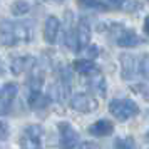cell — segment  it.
Wrapping results in <instances>:
<instances>
[{
    "label": "cell",
    "instance_id": "cell-1",
    "mask_svg": "<svg viewBox=\"0 0 149 149\" xmlns=\"http://www.w3.org/2000/svg\"><path fill=\"white\" fill-rule=\"evenodd\" d=\"M34 39L32 20H3L0 24V47H14L20 42H30Z\"/></svg>",
    "mask_w": 149,
    "mask_h": 149
},
{
    "label": "cell",
    "instance_id": "cell-2",
    "mask_svg": "<svg viewBox=\"0 0 149 149\" xmlns=\"http://www.w3.org/2000/svg\"><path fill=\"white\" fill-rule=\"evenodd\" d=\"M109 37L112 39L116 45L124 49H132L144 44V39L139 37L134 30L124 27L122 24H111V29H109Z\"/></svg>",
    "mask_w": 149,
    "mask_h": 149
},
{
    "label": "cell",
    "instance_id": "cell-3",
    "mask_svg": "<svg viewBox=\"0 0 149 149\" xmlns=\"http://www.w3.org/2000/svg\"><path fill=\"white\" fill-rule=\"evenodd\" d=\"M69 95H70V74L65 67H61L57 70L55 81L49 87V97L50 101L64 104L69 99Z\"/></svg>",
    "mask_w": 149,
    "mask_h": 149
},
{
    "label": "cell",
    "instance_id": "cell-4",
    "mask_svg": "<svg viewBox=\"0 0 149 149\" xmlns=\"http://www.w3.org/2000/svg\"><path fill=\"white\" fill-rule=\"evenodd\" d=\"M109 112L117 121L124 122L139 114V106L131 99H112L109 102Z\"/></svg>",
    "mask_w": 149,
    "mask_h": 149
},
{
    "label": "cell",
    "instance_id": "cell-5",
    "mask_svg": "<svg viewBox=\"0 0 149 149\" xmlns=\"http://www.w3.org/2000/svg\"><path fill=\"white\" fill-rule=\"evenodd\" d=\"M22 149H44V129L39 124H30L22 131Z\"/></svg>",
    "mask_w": 149,
    "mask_h": 149
},
{
    "label": "cell",
    "instance_id": "cell-6",
    "mask_svg": "<svg viewBox=\"0 0 149 149\" xmlns=\"http://www.w3.org/2000/svg\"><path fill=\"white\" fill-rule=\"evenodd\" d=\"M59 129V148L61 149H75L79 144V132L67 121H61L57 124Z\"/></svg>",
    "mask_w": 149,
    "mask_h": 149
},
{
    "label": "cell",
    "instance_id": "cell-7",
    "mask_svg": "<svg viewBox=\"0 0 149 149\" xmlns=\"http://www.w3.org/2000/svg\"><path fill=\"white\" fill-rule=\"evenodd\" d=\"M70 107L77 111V112H84V114H89V112H94L99 107V102L94 95L86 94V92H79V94H74L70 97Z\"/></svg>",
    "mask_w": 149,
    "mask_h": 149
},
{
    "label": "cell",
    "instance_id": "cell-8",
    "mask_svg": "<svg viewBox=\"0 0 149 149\" xmlns=\"http://www.w3.org/2000/svg\"><path fill=\"white\" fill-rule=\"evenodd\" d=\"M64 44L72 52H81L77 42V27L74 22V14L65 12V25H64Z\"/></svg>",
    "mask_w": 149,
    "mask_h": 149
},
{
    "label": "cell",
    "instance_id": "cell-9",
    "mask_svg": "<svg viewBox=\"0 0 149 149\" xmlns=\"http://www.w3.org/2000/svg\"><path fill=\"white\" fill-rule=\"evenodd\" d=\"M17 92H19V87H17L15 82H7L2 87V91H0V117L10 114L14 101L17 97Z\"/></svg>",
    "mask_w": 149,
    "mask_h": 149
},
{
    "label": "cell",
    "instance_id": "cell-10",
    "mask_svg": "<svg viewBox=\"0 0 149 149\" xmlns=\"http://www.w3.org/2000/svg\"><path fill=\"white\" fill-rule=\"evenodd\" d=\"M37 64V59L32 55H19L10 61V72L14 75H22L24 72H30Z\"/></svg>",
    "mask_w": 149,
    "mask_h": 149
},
{
    "label": "cell",
    "instance_id": "cell-11",
    "mask_svg": "<svg viewBox=\"0 0 149 149\" xmlns=\"http://www.w3.org/2000/svg\"><path fill=\"white\" fill-rule=\"evenodd\" d=\"M86 77V84H87V87L94 92L95 95H106V79H104V75L99 72V70H95V72H91V74L84 75Z\"/></svg>",
    "mask_w": 149,
    "mask_h": 149
},
{
    "label": "cell",
    "instance_id": "cell-12",
    "mask_svg": "<svg viewBox=\"0 0 149 149\" xmlns=\"http://www.w3.org/2000/svg\"><path fill=\"white\" fill-rule=\"evenodd\" d=\"M61 32V20L55 15H49L44 25V39L47 44H55L57 35Z\"/></svg>",
    "mask_w": 149,
    "mask_h": 149
},
{
    "label": "cell",
    "instance_id": "cell-13",
    "mask_svg": "<svg viewBox=\"0 0 149 149\" xmlns=\"http://www.w3.org/2000/svg\"><path fill=\"white\" fill-rule=\"evenodd\" d=\"M50 97L45 94H42L40 91H30L27 95V104L32 111H42L47 109V106L50 104Z\"/></svg>",
    "mask_w": 149,
    "mask_h": 149
},
{
    "label": "cell",
    "instance_id": "cell-14",
    "mask_svg": "<svg viewBox=\"0 0 149 149\" xmlns=\"http://www.w3.org/2000/svg\"><path fill=\"white\" fill-rule=\"evenodd\" d=\"M89 134L95 136V137H106V136H111L114 132V124L107 119H99L95 121L94 124L89 126Z\"/></svg>",
    "mask_w": 149,
    "mask_h": 149
},
{
    "label": "cell",
    "instance_id": "cell-15",
    "mask_svg": "<svg viewBox=\"0 0 149 149\" xmlns=\"http://www.w3.org/2000/svg\"><path fill=\"white\" fill-rule=\"evenodd\" d=\"M136 75V59L132 54L121 55V77L124 81H132Z\"/></svg>",
    "mask_w": 149,
    "mask_h": 149
},
{
    "label": "cell",
    "instance_id": "cell-16",
    "mask_svg": "<svg viewBox=\"0 0 149 149\" xmlns=\"http://www.w3.org/2000/svg\"><path fill=\"white\" fill-rule=\"evenodd\" d=\"M77 42H79V49H86L91 42V24L89 19H81L77 22Z\"/></svg>",
    "mask_w": 149,
    "mask_h": 149
},
{
    "label": "cell",
    "instance_id": "cell-17",
    "mask_svg": "<svg viewBox=\"0 0 149 149\" xmlns=\"http://www.w3.org/2000/svg\"><path fill=\"white\" fill-rule=\"evenodd\" d=\"M72 69H74L75 72H79L82 75H87L91 72H95V70H99L97 65H95L94 61H91V59H75L72 62Z\"/></svg>",
    "mask_w": 149,
    "mask_h": 149
},
{
    "label": "cell",
    "instance_id": "cell-18",
    "mask_svg": "<svg viewBox=\"0 0 149 149\" xmlns=\"http://www.w3.org/2000/svg\"><path fill=\"white\" fill-rule=\"evenodd\" d=\"M114 149H137V144H136V139L132 136L117 137L114 141Z\"/></svg>",
    "mask_w": 149,
    "mask_h": 149
},
{
    "label": "cell",
    "instance_id": "cell-19",
    "mask_svg": "<svg viewBox=\"0 0 149 149\" xmlns=\"http://www.w3.org/2000/svg\"><path fill=\"white\" fill-rule=\"evenodd\" d=\"M79 7L82 8H91V10H107V3H104L101 0H77Z\"/></svg>",
    "mask_w": 149,
    "mask_h": 149
},
{
    "label": "cell",
    "instance_id": "cell-20",
    "mask_svg": "<svg viewBox=\"0 0 149 149\" xmlns=\"http://www.w3.org/2000/svg\"><path fill=\"white\" fill-rule=\"evenodd\" d=\"M10 10L14 15H25L30 10V3L25 0H15L14 3L10 5Z\"/></svg>",
    "mask_w": 149,
    "mask_h": 149
},
{
    "label": "cell",
    "instance_id": "cell-21",
    "mask_svg": "<svg viewBox=\"0 0 149 149\" xmlns=\"http://www.w3.org/2000/svg\"><path fill=\"white\" fill-rule=\"evenodd\" d=\"M139 74H141L142 79L149 81V54L142 55L141 62H139Z\"/></svg>",
    "mask_w": 149,
    "mask_h": 149
},
{
    "label": "cell",
    "instance_id": "cell-22",
    "mask_svg": "<svg viewBox=\"0 0 149 149\" xmlns=\"http://www.w3.org/2000/svg\"><path fill=\"white\" fill-rule=\"evenodd\" d=\"M8 134H10V131H8V124L0 119V141L8 139Z\"/></svg>",
    "mask_w": 149,
    "mask_h": 149
},
{
    "label": "cell",
    "instance_id": "cell-23",
    "mask_svg": "<svg viewBox=\"0 0 149 149\" xmlns=\"http://www.w3.org/2000/svg\"><path fill=\"white\" fill-rule=\"evenodd\" d=\"M106 3H107L109 8H122L126 0H106Z\"/></svg>",
    "mask_w": 149,
    "mask_h": 149
},
{
    "label": "cell",
    "instance_id": "cell-24",
    "mask_svg": "<svg viewBox=\"0 0 149 149\" xmlns=\"http://www.w3.org/2000/svg\"><path fill=\"white\" fill-rule=\"evenodd\" d=\"M77 149H99V146H97L95 142L86 141V142H82V144H79V146H77Z\"/></svg>",
    "mask_w": 149,
    "mask_h": 149
},
{
    "label": "cell",
    "instance_id": "cell-25",
    "mask_svg": "<svg viewBox=\"0 0 149 149\" xmlns=\"http://www.w3.org/2000/svg\"><path fill=\"white\" fill-rule=\"evenodd\" d=\"M132 89H134V91H139V92H142V94H144V97H146V99H149V91L144 87V86H136V87H132Z\"/></svg>",
    "mask_w": 149,
    "mask_h": 149
},
{
    "label": "cell",
    "instance_id": "cell-26",
    "mask_svg": "<svg viewBox=\"0 0 149 149\" xmlns=\"http://www.w3.org/2000/svg\"><path fill=\"white\" fill-rule=\"evenodd\" d=\"M97 52H99V49L95 47V45H91V47L87 49V55H91V57H94V54H97Z\"/></svg>",
    "mask_w": 149,
    "mask_h": 149
},
{
    "label": "cell",
    "instance_id": "cell-27",
    "mask_svg": "<svg viewBox=\"0 0 149 149\" xmlns=\"http://www.w3.org/2000/svg\"><path fill=\"white\" fill-rule=\"evenodd\" d=\"M142 29H144V32H146V35H149V15L144 19V25H142Z\"/></svg>",
    "mask_w": 149,
    "mask_h": 149
},
{
    "label": "cell",
    "instance_id": "cell-28",
    "mask_svg": "<svg viewBox=\"0 0 149 149\" xmlns=\"http://www.w3.org/2000/svg\"><path fill=\"white\" fill-rule=\"evenodd\" d=\"M5 74V64H3V61H2V57H0V75Z\"/></svg>",
    "mask_w": 149,
    "mask_h": 149
},
{
    "label": "cell",
    "instance_id": "cell-29",
    "mask_svg": "<svg viewBox=\"0 0 149 149\" xmlns=\"http://www.w3.org/2000/svg\"><path fill=\"white\" fill-rule=\"evenodd\" d=\"M52 2H57V3H62V2H65V0H52Z\"/></svg>",
    "mask_w": 149,
    "mask_h": 149
},
{
    "label": "cell",
    "instance_id": "cell-30",
    "mask_svg": "<svg viewBox=\"0 0 149 149\" xmlns=\"http://www.w3.org/2000/svg\"><path fill=\"white\" fill-rule=\"evenodd\" d=\"M146 139H148V141H149V131H148V134H146Z\"/></svg>",
    "mask_w": 149,
    "mask_h": 149
}]
</instances>
